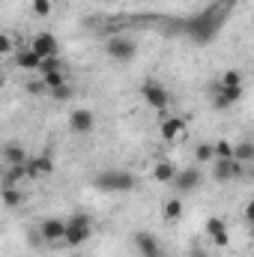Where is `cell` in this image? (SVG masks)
<instances>
[{
	"label": "cell",
	"mask_w": 254,
	"mask_h": 257,
	"mask_svg": "<svg viewBox=\"0 0 254 257\" xmlns=\"http://www.w3.org/2000/svg\"><path fill=\"white\" fill-rule=\"evenodd\" d=\"M90 233H93V218L87 212H78V215L66 218V239H63L66 245L78 248V245H84L90 239Z\"/></svg>",
	"instance_id": "cell-1"
},
{
	"label": "cell",
	"mask_w": 254,
	"mask_h": 257,
	"mask_svg": "<svg viewBox=\"0 0 254 257\" xmlns=\"http://www.w3.org/2000/svg\"><path fill=\"white\" fill-rule=\"evenodd\" d=\"M105 54L114 60V63H129V60H135V54H138V42L126 36V33H117V36H111L108 42H105Z\"/></svg>",
	"instance_id": "cell-2"
},
{
	"label": "cell",
	"mask_w": 254,
	"mask_h": 257,
	"mask_svg": "<svg viewBox=\"0 0 254 257\" xmlns=\"http://www.w3.org/2000/svg\"><path fill=\"white\" fill-rule=\"evenodd\" d=\"M141 96H144V102H147L150 108H156V111H168V108H171V93H168V87L159 84L156 78H147V81L141 84Z\"/></svg>",
	"instance_id": "cell-3"
},
{
	"label": "cell",
	"mask_w": 254,
	"mask_h": 257,
	"mask_svg": "<svg viewBox=\"0 0 254 257\" xmlns=\"http://www.w3.org/2000/svg\"><path fill=\"white\" fill-rule=\"evenodd\" d=\"M96 186L105 189V192H132L138 186V180L129 171H105V174L96 177Z\"/></svg>",
	"instance_id": "cell-4"
},
{
	"label": "cell",
	"mask_w": 254,
	"mask_h": 257,
	"mask_svg": "<svg viewBox=\"0 0 254 257\" xmlns=\"http://www.w3.org/2000/svg\"><path fill=\"white\" fill-rule=\"evenodd\" d=\"M69 128H72L75 135H90V132L96 128V114H93L90 108H75V111L69 114Z\"/></svg>",
	"instance_id": "cell-5"
},
{
	"label": "cell",
	"mask_w": 254,
	"mask_h": 257,
	"mask_svg": "<svg viewBox=\"0 0 254 257\" xmlns=\"http://www.w3.org/2000/svg\"><path fill=\"white\" fill-rule=\"evenodd\" d=\"M239 96H242V90H233V87H221V84H215V87H212V108L227 111L230 105L239 102Z\"/></svg>",
	"instance_id": "cell-6"
},
{
	"label": "cell",
	"mask_w": 254,
	"mask_h": 257,
	"mask_svg": "<svg viewBox=\"0 0 254 257\" xmlns=\"http://www.w3.org/2000/svg\"><path fill=\"white\" fill-rule=\"evenodd\" d=\"M39 236H42V242H63L66 239V221L63 218H45L39 224Z\"/></svg>",
	"instance_id": "cell-7"
},
{
	"label": "cell",
	"mask_w": 254,
	"mask_h": 257,
	"mask_svg": "<svg viewBox=\"0 0 254 257\" xmlns=\"http://www.w3.org/2000/svg\"><path fill=\"white\" fill-rule=\"evenodd\" d=\"M200 183H203V174H200L197 168H186V171H180V174H177V180H174L177 192H183V194L200 189Z\"/></svg>",
	"instance_id": "cell-8"
},
{
	"label": "cell",
	"mask_w": 254,
	"mask_h": 257,
	"mask_svg": "<svg viewBox=\"0 0 254 257\" xmlns=\"http://www.w3.org/2000/svg\"><path fill=\"white\" fill-rule=\"evenodd\" d=\"M30 48L45 60V57H60V45H57V39L51 36V33H39L33 42H30Z\"/></svg>",
	"instance_id": "cell-9"
},
{
	"label": "cell",
	"mask_w": 254,
	"mask_h": 257,
	"mask_svg": "<svg viewBox=\"0 0 254 257\" xmlns=\"http://www.w3.org/2000/svg\"><path fill=\"white\" fill-rule=\"evenodd\" d=\"M135 245H138V254L141 257H165L159 239L153 233H135Z\"/></svg>",
	"instance_id": "cell-10"
},
{
	"label": "cell",
	"mask_w": 254,
	"mask_h": 257,
	"mask_svg": "<svg viewBox=\"0 0 254 257\" xmlns=\"http://www.w3.org/2000/svg\"><path fill=\"white\" fill-rule=\"evenodd\" d=\"M51 168H54V165H51L48 156H36V159L27 162V174H30V180H42V177H48Z\"/></svg>",
	"instance_id": "cell-11"
},
{
	"label": "cell",
	"mask_w": 254,
	"mask_h": 257,
	"mask_svg": "<svg viewBox=\"0 0 254 257\" xmlns=\"http://www.w3.org/2000/svg\"><path fill=\"white\" fill-rule=\"evenodd\" d=\"M3 159H6V165H27L30 162V156H27V150L21 144H6L3 147Z\"/></svg>",
	"instance_id": "cell-12"
},
{
	"label": "cell",
	"mask_w": 254,
	"mask_h": 257,
	"mask_svg": "<svg viewBox=\"0 0 254 257\" xmlns=\"http://www.w3.org/2000/svg\"><path fill=\"white\" fill-rule=\"evenodd\" d=\"M206 233H209V239H215V245H227L230 239H227V227H224V221L221 218H209L206 221Z\"/></svg>",
	"instance_id": "cell-13"
},
{
	"label": "cell",
	"mask_w": 254,
	"mask_h": 257,
	"mask_svg": "<svg viewBox=\"0 0 254 257\" xmlns=\"http://www.w3.org/2000/svg\"><path fill=\"white\" fill-rule=\"evenodd\" d=\"M177 174H180V171H177L174 162H159V165L153 168V180H156V183H174Z\"/></svg>",
	"instance_id": "cell-14"
},
{
	"label": "cell",
	"mask_w": 254,
	"mask_h": 257,
	"mask_svg": "<svg viewBox=\"0 0 254 257\" xmlns=\"http://www.w3.org/2000/svg\"><path fill=\"white\" fill-rule=\"evenodd\" d=\"M24 180H30V174H27V165H6L3 186H18V183H24Z\"/></svg>",
	"instance_id": "cell-15"
},
{
	"label": "cell",
	"mask_w": 254,
	"mask_h": 257,
	"mask_svg": "<svg viewBox=\"0 0 254 257\" xmlns=\"http://www.w3.org/2000/svg\"><path fill=\"white\" fill-rule=\"evenodd\" d=\"M15 66H18V69H39V66H42V57H39V54L27 45V48H21V51H18Z\"/></svg>",
	"instance_id": "cell-16"
},
{
	"label": "cell",
	"mask_w": 254,
	"mask_h": 257,
	"mask_svg": "<svg viewBox=\"0 0 254 257\" xmlns=\"http://www.w3.org/2000/svg\"><path fill=\"white\" fill-rule=\"evenodd\" d=\"M183 132H186V120H180V117H168V120L162 123V138H168V141L180 138Z\"/></svg>",
	"instance_id": "cell-17"
},
{
	"label": "cell",
	"mask_w": 254,
	"mask_h": 257,
	"mask_svg": "<svg viewBox=\"0 0 254 257\" xmlns=\"http://www.w3.org/2000/svg\"><path fill=\"white\" fill-rule=\"evenodd\" d=\"M162 215H165V221H180V215H183V200L168 197V200L162 203Z\"/></svg>",
	"instance_id": "cell-18"
},
{
	"label": "cell",
	"mask_w": 254,
	"mask_h": 257,
	"mask_svg": "<svg viewBox=\"0 0 254 257\" xmlns=\"http://www.w3.org/2000/svg\"><path fill=\"white\" fill-rule=\"evenodd\" d=\"M3 203H6V209L21 206V203H24V192L15 189V186H3Z\"/></svg>",
	"instance_id": "cell-19"
},
{
	"label": "cell",
	"mask_w": 254,
	"mask_h": 257,
	"mask_svg": "<svg viewBox=\"0 0 254 257\" xmlns=\"http://www.w3.org/2000/svg\"><path fill=\"white\" fill-rule=\"evenodd\" d=\"M42 84H45V90L51 93V90H60V87H66L69 81H66L63 69H57V72H48V75H42Z\"/></svg>",
	"instance_id": "cell-20"
},
{
	"label": "cell",
	"mask_w": 254,
	"mask_h": 257,
	"mask_svg": "<svg viewBox=\"0 0 254 257\" xmlns=\"http://www.w3.org/2000/svg\"><path fill=\"white\" fill-rule=\"evenodd\" d=\"M233 159H236V162H242V165L254 162V144H248V141L236 144V147H233Z\"/></svg>",
	"instance_id": "cell-21"
},
{
	"label": "cell",
	"mask_w": 254,
	"mask_h": 257,
	"mask_svg": "<svg viewBox=\"0 0 254 257\" xmlns=\"http://www.w3.org/2000/svg\"><path fill=\"white\" fill-rule=\"evenodd\" d=\"M218 84H221V87H233V90H242V75L230 69V72H224V75L218 78Z\"/></svg>",
	"instance_id": "cell-22"
},
{
	"label": "cell",
	"mask_w": 254,
	"mask_h": 257,
	"mask_svg": "<svg viewBox=\"0 0 254 257\" xmlns=\"http://www.w3.org/2000/svg\"><path fill=\"white\" fill-rule=\"evenodd\" d=\"M194 156H197V162H215V144H197Z\"/></svg>",
	"instance_id": "cell-23"
},
{
	"label": "cell",
	"mask_w": 254,
	"mask_h": 257,
	"mask_svg": "<svg viewBox=\"0 0 254 257\" xmlns=\"http://www.w3.org/2000/svg\"><path fill=\"white\" fill-rule=\"evenodd\" d=\"M215 159H233V144L215 141Z\"/></svg>",
	"instance_id": "cell-24"
},
{
	"label": "cell",
	"mask_w": 254,
	"mask_h": 257,
	"mask_svg": "<svg viewBox=\"0 0 254 257\" xmlns=\"http://www.w3.org/2000/svg\"><path fill=\"white\" fill-rule=\"evenodd\" d=\"M57 69H63V66H60V57H45V60H42V66H39V72H42V75L57 72Z\"/></svg>",
	"instance_id": "cell-25"
},
{
	"label": "cell",
	"mask_w": 254,
	"mask_h": 257,
	"mask_svg": "<svg viewBox=\"0 0 254 257\" xmlns=\"http://www.w3.org/2000/svg\"><path fill=\"white\" fill-rule=\"evenodd\" d=\"M75 96V90H72V84H66L60 90H51V99H57V102H66V99H72Z\"/></svg>",
	"instance_id": "cell-26"
},
{
	"label": "cell",
	"mask_w": 254,
	"mask_h": 257,
	"mask_svg": "<svg viewBox=\"0 0 254 257\" xmlns=\"http://www.w3.org/2000/svg\"><path fill=\"white\" fill-rule=\"evenodd\" d=\"M33 12H36L39 18H45V15L51 12V0H33Z\"/></svg>",
	"instance_id": "cell-27"
},
{
	"label": "cell",
	"mask_w": 254,
	"mask_h": 257,
	"mask_svg": "<svg viewBox=\"0 0 254 257\" xmlns=\"http://www.w3.org/2000/svg\"><path fill=\"white\" fill-rule=\"evenodd\" d=\"M0 48H3V54H9V51H12V42H9V36H3V42H0Z\"/></svg>",
	"instance_id": "cell-28"
},
{
	"label": "cell",
	"mask_w": 254,
	"mask_h": 257,
	"mask_svg": "<svg viewBox=\"0 0 254 257\" xmlns=\"http://www.w3.org/2000/svg\"><path fill=\"white\" fill-rule=\"evenodd\" d=\"M245 218H248V221L254 224V200L248 203V206H245Z\"/></svg>",
	"instance_id": "cell-29"
},
{
	"label": "cell",
	"mask_w": 254,
	"mask_h": 257,
	"mask_svg": "<svg viewBox=\"0 0 254 257\" xmlns=\"http://www.w3.org/2000/svg\"><path fill=\"white\" fill-rule=\"evenodd\" d=\"M251 236H254V224H251Z\"/></svg>",
	"instance_id": "cell-30"
},
{
	"label": "cell",
	"mask_w": 254,
	"mask_h": 257,
	"mask_svg": "<svg viewBox=\"0 0 254 257\" xmlns=\"http://www.w3.org/2000/svg\"><path fill=\"white\" fill-rule=\"evenodd\" d=\"M251 177H254V168H251Z\"/></svg>",
	"instance_id": "cell-31"
}]
</instances>
